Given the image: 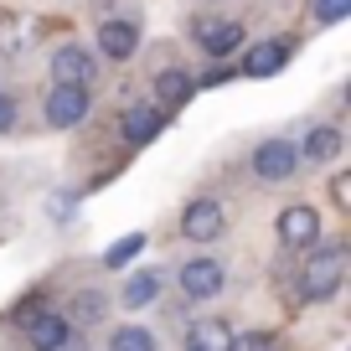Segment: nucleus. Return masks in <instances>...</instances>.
<instances>
[{
    "mask_svg": "<svg viewBox=\"0 0 351 351\" xmlns=\"http://www.w3.org/2000/svg\"><path fill=\"white\" fill-rule=\"evenodd\" d=\"M341 274H346V253L326 248L320 258H310L305 279H300V295H305V300H330L341 289Z\"/></svg>",
    "mask_w": 351,
    "mask_h": 351,
    "instance_id": "1",
    "label": "nucleus"
},
{
    "mask_svg": "<svg viewBox=\"0 0 351 351\" xmlns=\"http://www.w3.org/2000/svg\"><path fill=\"white\" fill-rule=\"evenodd\" d=\"M83 114H88V88L52 83V93H47V119H52L57 130H73V124H83Z\"/></svg>",
    "mask_w": 351,
    "mask_h": 351,
    "instance_id": "2",
    "label": "nucleus"
},
{
    "mask_svg": "<svg viewBox=\"0 0 351 351\" xmlns=\"http://www.w3.org/2000/svg\"><path fill=\"white\" fill-rule=\"evenodd\" d=\"M26 341L36 351H57L62 341H73V326L62 310H36V315H26Z\"/></svg>",
    "mask_w": 351,
    "mask_h": 351,
    "instance_id": "3",
    "label": "nucleus"
},
{
    "mask_svg": "<svg viewBox=\"0 0 351 351\" xmlns=\"http://www.w3.org/2000/svg\"><path fill=\"white\" fill-rule=\"evenodd\" d=\"M320 238V212L315 207H285L279 212V243L285 248H310Z\"/></svg>",
    "mask_w": 351,
    "mask_h": 351,
    "instance_id": "4",
    "label": "nucleus"
},
{
    "mask_svg": "<svg viewBox=\"0 0 351 351\" xmlns=\"http://www.w3.org/2000/svg\"><path fill=\"white\" fill-rule=\"evenodd\" d=\"M295 165H300V155H295V145H285V140H269V145L253 150V171H258L263 181H289Z\"/></svg>",
    "mask_w": 351,
    "mask_h": 351,
    "instance_id": "5",
    "label": "nucleus"
},
{
    "mask_svg": "<svg viewBox=\"0 0 351 351\" xmlns=\"http://www.w3.org/2000/svg\"><path fill=\"white\" fill-rule=\"evenodd\" d=\"M197 42H202V52L228 57V52H238V47H243V26H238V21H217V16H207V21H197Z\"/></svg>",
    "mask_w": 351,
    "mask_h": 351,
    "instance_id": "6",
    "label": "nucleus"
},
{
    "mask_svg": "<svg viewBox=\"0 0 351 351\" xmlns=\"http://www.w3.org/2000/svg\"><path fill=\"white\" fill-rule=\"evenodd\" d=\"M222 263H212V258H191L186 269H181V289H186L191 300H212L222 289Z\"/></svg>",
    "mask_w": 351,
    "mask_h": 351,
    "instance_id": "7",
    "label": "nucleus"
},
{
    "mask_svg": "<svg viewBox=\"0 0 351 351\" xmlns=\"http://www.w3.org/2000/svg\"><path fill=\"white\" fill-rule=\"evenodd\" d=\"M93 57L83 52V47H62V52L52 57V83H73V88H88V77H93Z\"/></svg>",
    "mask_w": 351,
    "mask_h": 351,
    "instance_id": "8",
    "label": "nucleus"
},
{
    "mask_svg": "<svg viewBox=\"0 0 351 351\" xmlns=\"http://www.w3.org/2000/svg\"><path fill=\"white\" fill-rule=\"evenodd\" d=\"M119 130H124V140H130V145H150L155 134L165 130V114L150 109V104H134V109H124Z\"/></svg>",
    "mask_w": 351,
    "mask_h": 351,
    "instance_id": "9",
    "label": "nucleus"
},
{
    "mask_svg": "<svg viewBox=\"0 0 351 351\" xmlns=\"http://www.w3.org/2000/svg\"><path fill=\"white\" fill-rule=\"evenodd\" d=\"M181 232L197 238V243H212L222 232V207H217V202H191L186 217H181Z\"/></svg>",
    "mask_w": 351,
    "mask_h": 351,
    "instance_id": "10",
    "label": "nucleus"
},
{
    "mask_svg": "<svg viewBox=\"0 0 351 351\" xmlns=\"http://www.w3.org/2000/svg\"><path fill=\"white\" fill-rule=\"evenodd\" d=\"M134 47H140V32H134V21H104V26H99V52L109 57V62H124Z\"/></svg>",
    "mask_w": 351,
    "mask_h": 351,
    "instance_id": "11",
    "label": "nucleus"
},
{
    "mask_svg": "<svg viewBox=\"0 0 351 351\" xmlns=\"http://www.w3.org/2000/svg\"><path fill=\"white\" fill-rule=\"evenodd\" d=\"M191 93H197V77H191L186 67H165V73L155 77V99H160V109H181Z\"/></svg>",
    "mask_w": 351,
    "mask_h": 351,
    "instance_id": "12",
    "label": "nucleus"
},
{
    "mask_svg": "<svg viewBox=\"0 0 351 351\" xmlns=\"http://www.w3.org/2000/svg\"><path fill=\"white\" fill-rule=\"evenodd\" d=\"M285 57H289V42H258V47H248V57H243V73L269 77V73L285 67Z\"/></svg>",
    "mask_w": 351,
    "mask_h": 351,
    "instance_id": "13",
    "label": "nucleus"
},
{
    "mask_svg": "<svg viewBox=\"0 0 351 351\" xmlns=\"http://www.w3.org/2000/svg\"><path fill=\"white\" fill-rule=\"evenodd\" d=\"M228 346H232L228 320L207 315V320H197V326H191V351H228Z\"/></svg>",
    "mask_w": 351,
    "mask_h": 351,
    "instance_id": "14",
    "label": "nucleus"
},
{
    "mask_svg": "<svg viewBox=\"0 0 351 351\" xmlns=\"http://www.w3.org/2000/svg\"><path fill=\"white\" fill-rule=\"evenodd\" d=\"M305 155H310V160H336V155H341V130H330V124L310 130V140H305Z\"/></svg>",
    "mask_w": 351,
    "mask_h": 351,
    "instance_id": "15",
    "label": "nucleus"
},
{
    "mask_svg": "<svg viewBox=\"0 0 351 351\" xmlns=\"http://www.w3.org/2000/svg\"><path fill=\"white\" fill-rule=\"evenodd\" d=\"M160 295V279L150 274V269H140V274L130 279V285H124V305L130 310H140V305H150V300Z\"/></svg>",
    "mask_w": 351,
    "mask_h": 351,
    "instance_id": "16",
    "label": "nucleus"
},
{
    "mask_svg": "<svg viewBox=\"0 0 351 351\" xmlns=\"http://www.w3.org/2000/svg\"><path fill=\"white\" fill-rule=\"evenodd\" d=\"M109 351H155V336L145 326H124V330H114Z\"/></svg>",
    "mask_w": 351,
    "mask_h": 351,
    "instance_id": "17",
    "label": "nucleus"
},
{
    "mask_svg": "<svg viewBox=\"0 0 351 351\" xmlns=\"http://www.w3.org/2000/svg\"><path fill=\"white\" fill-rule=\"evenodd\" d=\"M140 248H145V232H130V238H119V243L109 248V258H104V263H109V269H124Z\"/></svg>",
    "mask_w": 351,
    "mask_h": 351,
    "instance_id": "18",
    "label": "nucleus"
},
{
    "mask_svg": "<svg viewBox=\"0 0 351 351\" xmlns=\"http://www.w3.org/2000/svg\"><path fill=\"white\" fill-rule=\"evenodd\" d=\"M346 11H351V0H315V21L320 26H336Z\"/></svg>",
    "mask_w": 351,
    "mask_h": 351,
    "instance_id": "19",
    "label": "nucleus"
},
{
    "mask_svg": "<svg viewBox=\"0 0 351 351\" xmlns=\"http://www.w3.org/2000/svg\"><path fill=\"white\" fill-rule=\"evenodd\" d=\"M228 351H269V336L263 330H248V336H232Z\"/></svg>",
    "mask_w": 351,
    "mask_h": 351,
    "instance_id": "20",
    "label": "nucleus"
},
{
    "mask_svg": "<svg viewBox=\"0 0 351 351\" xmlns=\"http://www.w3.org/2000/svg\"><path fill=\"white\" fill-rule=\"evenodd\" d=\"M77 315H83V320H99L104 315V300L99 295H77Z\"/></svg>",
    "mask_w": 351,
    "mask_h": 351,
    "instance_id": "21",
    "label": "nucleus"
},
{
    "mask_svg": "<svg viewBox=\"0 0 351 351\" xmlns=\"http://www.w3.org/2000/svg\"><path fill=\"white\" fill-rule=\"evenodd\" d=\"M11 119H16V104L0 93V130H11Z\"/></svg>",
    "mask_w": 351,
    "mask_h": 351,
    "instance_id": "22",
    "label": "nucleus"
},
{
    "mask_svg": "<svg viewBox=\"0 0 351 351\" xmlns=\"http://www.w3.org/2000/svg\"><path fill=\"white\" fill-rule=\"evenodd\" d=\"M57 351H83V346H77V341H62V346H57Z\"/></svg>",
    "mask_w": 351,
    "mask_h": 351,
    "instance_id": "23",
    "label": "nucleus"
}]
</instances>
